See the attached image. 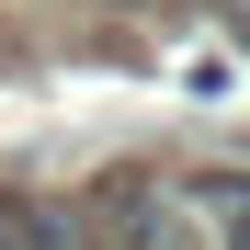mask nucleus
<instances>
[{
    "label": "nucleus",
    "instance_id": "nucleus-5",
    "mask_svg": "<svg viewBox=\"0 0 250 250\" xmlns=\"http://www.w3.org/2000/svg\"><path fill=\"white\" fill-rule=\"evenodd\" d=\"M125 12H137V0H125Z\"/></svg>",
    "mask_w": 250,
    "mask_h": 250
},
{
    "label": "nucleus",
    "instance_id": "nucleus-2",
    "mask_svg": "<svg viewBox=\"0 0 250 250\" xmlns=\"http://www.w3.org/2000/svg\"><path fill=\"white\" fill-rule=\"evenodd\" d=\"M182 216H205L216 250H250V171H182Z\"/></svg>",
    "mask_w": 250,
    "mask_h": 250
},
{
    "label": "nucleus",
    "instance_id": "nucleus-4",
    "mask_svg": "<svg viewBox=\"0 0 250 250\" xmlns=\"http://www.w3.org/2000/svg\"><path fill=\"white\" fill-rule=\"evenodd\" d=\"M57 250H103V239H91V216H80V205L57 216Z\"/></svg>",
    "mask_w": 250,
    "mask_h": 250
},
{
    "label": "nucleus",
    "instance_id": "nucleus-1",
    "mask_svg": "<svg viewBox=\"0 0 250 250\" xmlns=\"http://www.w3.org/2000/svg\"><path fill=\"white\" fill-rule=\"evenodd\" d=\"M80 216H91L103 250H182L193 216H182V182L148 171V159H125V171H103L91 193H80Z\"/></svg>",
    "mask_w": 250,
    "mask_h": 250
},
{
    "label": "nucleus",
    "instance_id": "nucleus-3",
    "mask_svg": "<svg viewBox=\"0 0 250 250\" xmlns=\"http://www.w3.org/2000/svg\"><path fill=\"white\" fill-rule=\"evenodd\" d=\"M57 216H68L57 193H23V182H0V250H57Z\"/></svg>",
    "mask_w": 250,
    "mask_h": 250
}]
</instances>
